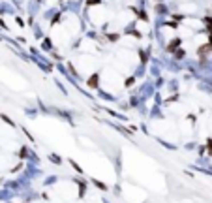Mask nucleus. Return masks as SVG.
Segmentation results:
<instances>
[{
  "label": "nucleus",
  "mask_w": 212,
  "mask_h": 203,
  "mask_svg": "<svg viewBox=\"0 0 212 203\" xmlns=\"http://www.w3.org/2000/svg\"><path fill=\"white\" fill-rule=\"evenodd\" d=\"M88 87H92V89L98 87V75H92L90 79H88Z\"/></svg>",
  "instance_id": "1"
},
{
  "label": "nucleus",
  "mask_w": 212,
  "mask_h": 203,
  "mask_svg": "<svg viewBox=\"0 0 212 203\" xmlns=\"http://www.w3.org/2000/svg\"><path fill=\"white\" fill-rule=\"evenodd\" d=\"M210 47H212V45H203V47H199V55H201V57L207 55L208 51H210Z\"/></svg>",
  "instance_id": "2"
},
{
  "label": "nucleus",
  "mask_w": 212,
  "mask_h": 203,
  "mask_svg": "<svg viewBox=\"0 0 212 203\" xmlns=\"http://www.w3.org/2000/svg\"><path fill=\"white\" fill-rule=\"evenodd\" d=\"M180 43V40H175V41H171V43H169V47H167V51H173L176 47V45Z\"/></svg>",
  "instance_id": "3"
},
{
  "label": "nucleus",
  "mask_w": 212,
  "mask_h": 203,
  "mask_svg": "<svg viewBox=\"0 0 212 203\" xmlns=\"http://www.w3.org/2000/svg\"><path fill=\"white\" fill-rule=\"evenodd\" d=\"M208 150L212 152V141H208Z\"/></svg>",
  "instance_id": "4"
},
{
  "label": "nucleus",
  "mask_w": 212,
  "mask_h": 203,
  "mask_svg": "<svg viewBox=\"0 0 212 203\" xmlns=\"http://www.w3.org/2000/svg\"><path fill=\"white\" fill-rule=\"evenodd\" d=\"M207 23H208V27H212V19H207Z\"/></svg>",
  "instance_id": "5"
}]
</instances>
